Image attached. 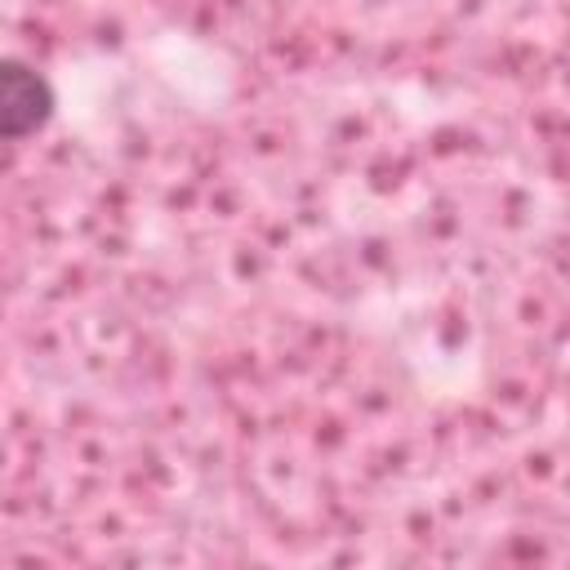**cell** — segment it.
Instances as JSON below:
<instances>
[{
	"mask_svg": "<svg viewBox=\"0 0 570 570\" xmlns=\"http://www.w3.org/2000/svg\"><path fill=\"white\" fill-rule=\"evenodd\" d=\"M58 94L49 76L22 58H0V142H22L53 120Z\"/></svg>",
	"mask_w": 570,
	"mask_h": 570,
	"instance_id": "1",
	"label": "cell"
}]
</instances>
